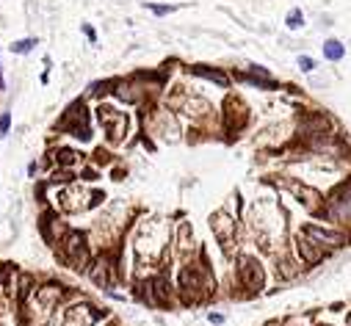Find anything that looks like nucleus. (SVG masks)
<instances>
[{
  "instance_id": "0eeeda50",
  "label": "nucleus",
  "mask_w": 351,
  "mask_h": 326,
  "mask_svg": "<svg viewBox=\"0 0 351 326\" xmlns=\"http://www.w3.org/2000/svg\"><path fill=\"white\" fill-rule=\"evenodd\" d=\"M194 72L202 77H207V80H216L219 86H227V75H222V72H213V69H202V67H194Z\"/></svg>"
},
{
  "instance_id": "423d86ee",
  "label": "nucleus",
  "mask_w": 351,
  "mask_h": 326,
  "mask_svg": "<svg viewBox=\"0 0 351 326\" xmlns=\"http://www.w3.org/2000/svg\"><path fill=\"white\" fill-rule=\"evenodd\" d=\"M346 55V47H343L340 39H326L324 42V58L326 61H343Z\"/></svg>"
},
{
  "instance_id": "39448f33",
  "label": "nucleus",
  "mask_w": 351,
  "mask_h": 326,
  "mask_svg": "<svg viewBox=\"0 0 351 326\" xmlns=\"http://www.w3.org/2000/svg\"><path fill=\"white\" fill-rule=\"evenodd\" d=\"M210 227H213L216 238L222 240V249L230 252V246H232V232H235V221H230V218H227V213H216L213 218H210Z\"/></svg>"
},
{
  "instance_id": "7ed1b4c3",
  "label": "nucleus",
  "mask_w": 351,
  "mask_h": 326,
  "mask_svg": "<svg viewBox=\"0 0 351 326\" xmlns=\"http://www.w3.org/2000/svg\"><path fill=\"white\" fill-rule=\"evenodd\" d=\"M293 252H296V257H299L301 266H318V263H324L326 257H329V252L321 246V243H315V240L310 238V235H304V232H296V238H293Z\"/></svg>"
},
{
  "instance_id": "f03ea898",
  "label": "nucleus",
  "mask_w": 351,
  "mask_h": 326,
  "mask_svg": "<svg viewBox=\"0 0 351 326\" xmlns=\"http://www.w3.org/2000/svg\"><path fill=\"white\" fill-rule=\"evenodd\" d=\"M301 232L304 235H310V238L315 240V243H321L329 254L337 249H346L349 246V240H351V232L349 230H343V227H334V224L329 221H307V224H301Z\"/></svg>"
},
{
  "instance_id": "f8f14e48",
  "label": "nucleus",
  "mask_w": 351,
  "mask_h": 326,
  "mask_svg": "<svg viewBox=\"0 0 351 326\" xmlns=\"http://www.w3.org/2000/svg\"><path fill=\"white\" fill-rule=\"evenodd\" d=\"M149 11H152V14H158V17H163V14H171V6H149Z\"/></svg>"
},
{
  "instance_id": "ddd939ff",
  "label": "nucleus",
  "mask_w": 351,
  "mask_h": 326,
  "mask_svg": "<svg viewBox=\"0 0 351 326\" xmlns=\"http://www.w3.org/2000/svg\"><path fill=\"white\" fill-rule=\"evenodd\" d=\"M207 321L219 326V324H224V315H222V312H210V315H207Z\"/></svg>"
},
{
  "instance_id": "4468645a",
  "label": "nucleus",
  "mask_w": 351,
  "mask_h": 326,
  "mask_svg": "<svg viewBox=\"0 0 351 326\" xmlns=\"http://www.w3.org/2000/svg\"><path fill=\"white\" fill-rule=\"evenodd\" d=\"M83 34L89 36V39H92V42H94V31H92V28H89V25H83Z\"/></svg>"
},
{
  "instance_id": "6e6552de",
  "label": "nucleus",
  "mask_w": 351,
  "mask_h": 326,
  "mask_svg": "<svg viewBox=\"0 0 351 326\" xmlns=\"http://www.w3.org/2000/svg\"><path fill=\"white\" fill-rule=\"evenodd\" d=\"M285 25L291 28V31H299L301 25H304V14H301V9H293L288 17H285Z\"/></svg>"
},
{
  "instance_id": "9d476101",
  "label": "nucleus",
  "mask_w": 351,
  "mask_h": 326,
  "mask_svg": "<svg viewBox=\"0 0 351 326\" xmlns=\"http://www.w3.org/2000/svg\"><path fill=\"white\" fill-rule=\"evenodd\" d=\"M34 44H36L34 39H22V42H17L11 50H14V53H31V50H34Z\"/></svg>"
},
{
  "instance_id": "1a4fd4ad",
  "label": "nucleus",
  "mask_w": 351,
  "mask_h": 326,
  "mask_svg": "<svg viewBox=\"0 0 351 326\" xmlns=\"http://www.w3.org/2000/svg\"><path fill=\"white\" fill-rule=\"evenodd\" d=\"M296 64H299V69H301V72H307V75H310V72H315V67H318L313 55H299Z\"/></svg>"
},
{
  "instance_id": "f257e3e1",
  "label": "nucleus",
  "mask_w": 351,
  "mask_h": 326,
  "mask_svg": "<svg viewBox=\"0 0 351 326\" xmlns=\"http://www.w3.org/2000/svg\"><path fill=\"white\" fill-rule=\"evenodd\" d=\"M321 218L351 232V177L340 180L329 191V197L324 199V213H321Z\"/></svg>"
},
{
  "instance_id": "20e7f679",
  "label": "nucleus",
  "mask_w": 351,
  "mask_h": 326,
  "mask_svg": "<svg viewBox=\"0 0 351 326\" xmlns=\"http://www.w3.org/2000/svg\"><path fill=\"white\" fill-rule=\"evenodd\" d=\"M238 279H240V285H243V288H249V296H252V293H260V290H263L266 271H263V266H260L255 257L240 254V257H238Z\"/></svg>"
},
{
  "instance_id": "9b49d317",
  "label": "nucleus",
  "mask_w": 351,
  "mask_h": 326,
  "mask_svg": "<svg viewBox=\"0 0 351 326\" xmlns=\"http://www.w3.org/2000/svg\"><path fill=\"white\" fill-rule=\"evenodd\" d=\"M9 125H11V116L9 113H3V116H0V138L9 133Z\"/></svg>"
}]
</instances>
